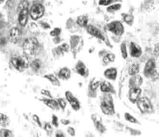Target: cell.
<instances>
[{
	"instance_id": "e575fe53",
	"label": "cell",
	"mask_w": 159,
	"mask_h": 137,
	"mask_svg": "<svg viewBox=\"0 0 159 137\" xmlns=\"http://www.w3.org/2000/svg\"><path fill=\"white\" fill-rule=\"evenodd\" d=\"M123 19L125 23H126L127 24L129 25V26H132L134 23V18L132 15H125L123 17Z\"/></svg>"
},
{
	"instance_id": "ba28073f",
	"label": "cell",
	"mask_w": 159,
	"mask_h": 137,
	"mask_svg": "<svg viewBox=\"0 0 159 137\" xmlns=\"http://www.w3.org/2000/svg\"><path fill=\"white\" fill-rule=\"evenodd\" d=\"M101 81L92 79L88 84V96L91 98H96L97 95V90L100 86Z\"/></svg>"
},
{
	"instance_id": "f6af8a7d",
	"label": "cell",
	"mask_w": 159,
	"mask_h": 137,
	"mask_svg": "<svg viewBox=\"0 0 159 137\" xmlns=\"http://www.w3.org/2000/svg\"><path fill=\"white\" fill-rule=\"evenodd\" d=\"M55 137H66V135L65 133L63 131L61 130H58L57 131H56L55 132Z\"/></svg>"
},
{
	"instance_id": "4dcf8cb0",
	"label": "cell",
	"mask_w": 159,
	"mask_h": 137,
	"mask_svg": "<svg viewBox=\"0 0 159 137\" xmlns=\"http://www.w3.org/2000/svg\"><path fill=\"white\" fill-rule=\"evenodd\" d=\"M69 103L72 109L75 111H79L81 108L80 102L77 98H75V99L73 100L71 102H70Z\"/></svg>"
},
{
	"instance_id": "f907efd6",
	"label": "cell",
	"mask_w": 159,
	"mask_h": 137,
	"mask_svg": "<svg viewBox=\"0 0 159 137\" xmlns=\"http://www.w3.org/2000/svg\"><path fill=\"white\" fill-rule=\"evenodd\" d=\"M85 136H86V137H94V135H92V134H89V135H86Z\"/></svg>"
},
{
	"instance_id": "bcb514c9",
	"label": "cell",
	"mask_w": 159,
	"mask_h": 137,
	"mask_svg": "<svg viewBox=\"0 0 159 137\" xmlns=\"http://www.w3.org/2000/svg\"><path fill=\"white\" fill-rule=\"evenodd\" d=\"M52 41L55 44H59L60 43H61L62 39L61 36L59 35V36H54Z\"/></svg>"
},
{
	"instance_id": "4316f807",
	"label": "cell",
	"mask_w": 159,
	"mask_h": 137,
	"mask_svg": "<svg viewBox=\"0 0 159 137\" xmlns=\"http://www.w3.org/2000/svg\"><path fill=\"white\" fill-rule=\"evenodd\" d=\"M10 123V119L7 115L0 113V126L2 127H8Z\"/></svg>"
},
{
	"instance_id": "30bf717a",
	"label": "cell",
	"mask_w": 159,
	"mask_h": 137,
	"mask_svg": "<svg viewBox=\"0 0 159 137\" xmlns=\"http://www.w3.org/2000/svg\"><path fill=\"white\" fill-rule=\"evenodd\" d=\"M44 14V8L42 4H35L33 5L30 11L31 17L34 20H37L41 18Z\"/></svg>"
},
{
	"instance_id": "5b68a950",
	"label": "cell",
	"mask_w": 159,
	"mask_h": 137,
	"mask_svg": "<svg viewBox=\"0 0 159 137\" xmlns=\"http://www.w3.org/2000/svg\"><path fill=\"white\" fill-rule=\"evenodd\" d=\"M157 73V63L153 58L147 60L143 68V73L147 78H153Z\"/></svg>"
},
{
	"instance_id": "1f68e13d",
	"label": "cell",
	"mask_w": 159,
	"mask_h": 137,
	"mask_svg": "<svg viewBox=\"0 0 159 137\" xmlns=\"http://www.w3.org/2000/svg\"><path fill=\"white\" fill-rule=\"evenodd\" d=\"M14 134L12 131L6 129L0 130V137H13Z\"/></svg>"
},
{
	"instance_id": "44dd1931",
	"label": "cell",
	"mask_w": 159,
	"mask_h": 137,
	"mask_svg": "<svg viewBox=\"0 0 159 137\" xmlns=\"http://www.w3.org/2000/svg\"><path fill=\"white\" fill-rule=\"evenodd\" d=\"M20 38V31L17 27H14L9 32L8 38L11 42L16 43L19 41Z\"/></svg>"
},
{
	"instance_id": "60d3db41",
	"label": "cell",
	"mask_w": 159,
	"mask_h": 137,
	"mask_svg": "<svg viewBox=\"0 0 159 137\" xmlns=\"http://www.w3.org/2000/svg\"><path fill=\"white\" fill-rule=\"evenodd\" d=\"M59 46L60 47V48H61L62 51H63L64 52L65 54L69 52L70 51V45L69 44H67V43H63L62 44L59 45Z\"/></svg>"
},
{
	"instance_id": "7dc6e473",
	"label": "cell",
	"mask_w": 159,
	"mask_h": 137,
	"mask_svg": "<svg viewBox=\"0 0 159 137\" xmlns=\"http://www.w3.org/2000/svg\"><path fill=\"white\" fill-rule=\"evenodd\" d=\"M111 0H100L99 3L101 6H107L110 3Z\"/></svg>"
},
{
	"instance_id": "cb8c5ba5",
	"label": "cell",
	"mask_w": 159,
	"mask_h": 137,
	"mask_svg": "<svg viewBox=\"0 0 159 137\" xmlns=\"http://www.w3.org/2000/svg\"><path fill=\"white\" fill-rule=\"evenodd\" d=\"M43 78L46 79L54 86H61V83L59 81V79L53 74H47V75H44Z\"/></svg>"
},
{
	"instance_id": "d6986e66",
	"label": "cell",
	"mask_w": 159,
	"mask_h": 137,
	"mask_svg": "<svg viewBox=\"0 0 159 137\" xmlns=\"http://www.w3.org/2000/svg\"><path fill=\"white\" fill-rule=\"evenodd\" d=\"M71 71L68 67H64L61 68L58 73V77L61 80L67 81L71 77Z\"/></svg>"
},
{
	"instance_id": "d590c367",
	"label": "cell",
	"mask_w": 159,
	"mask_h": 137,
	"mask_svg": "<svg viewBox=\"0 0 159 137\" xmlns=\"http://www.w3.org/2000/svg\"><path fill=\"white\" fill-rule=\"evenodd\" d=\"M65 96H66V100L69 103L71 102L73 100H74L76 98L74 95V94L72 93L71 91H66V93H65Z\"/></svg>"
},
{
	"instance_id": "9a60e30c",
	"label": "cell",
	"mask_w": 159,
	"mask_h": 137,
	"mask_svg": "<svg viewBox=\"0 0 159 137\" xmlns=\"http://www.w3.org/2000/svg\"><path fill=\"white\" fill-rule=\"evenodd\" d=\"M29 65L32 70L36 73H42L45 68L44 63L39 59H34L30 63Z\"/></svg>"
},
{
	"instance_id": "d4e9b609",
	"label": "cell",
	"mask_w": 159,
	"mask_h": 137,
	"mask_svg": "<svg viewBox=\"0 0 159 137\" xmlns=\"http://www.w3.org/2000/svg\"><path fill=\"white\" fill-rule=\"evenodd\" d=\"M140 70V66L139 63H134L129 67L128 73L129 75L131 76L133 75L139 74Z\"/></svg>"
},
{
	"instance_id": "ee69618b",
	"label": "cell",
	"mask_w": 159,
	"mask_h": 137,
	"mask_svg": "<svg viewBox=\"0 0 159 137\" xmlns=\"http://www.w3.org/2000/svg\"><path fill=\"white\" fill-rule=\"evenodd\" d=\"M67 132L68 134L72 137H75V130L74 127H67Z\"/></svg>"
},
{
	"instance_id": "c3c4849f",
	"label": "cell",
	"mask_w": 159,
	"mask_h": 137,
	"mask_svg": "<svg viewBox=\"0 0 159 137\" xmlns=\"http://www.w3.org/2000/svg\"><path fill=\"white\" fill-rule=\"evenodd\" d=\"M28 3L27 1H23V2H20V8L21 9L25 8H28Z\"/></svg>"
},
{
	"instance_id": "4fadbf2b",
	"label": "cell",
	"mask_w": 159,
	"mask_h": 137,
	"mask_svg": "<svg viewBox=\"0 0 159 137\" xmlns=\"http://www.w3.org/2000/svg\"><path fill=\"white\" fill-rule=\"evenodd\" d=\"M85 28L88 34L96 38L105 41V37L102 35V33L96 26H93V25L88 24Z\"/></svg>"
},
{
	"instance_id": "484cf974",
	"label": "cell",
	"mask_w": 159,
	"mask_h": 137,
	"mask_svg": "<svg viewBox=\"0 0 159 137\" xmlns=\"http://www.w3.org/2000/svg\"><path fill=\"white\" fill-rule=\"evenodd\" d=\"M88 22L89 19L88 17L85 15H80V16L78 17L76 20V24H77L78 26L83 28H85L86 26L88 25Z\"/></svg>"
},
{
	"instance_id": "7402d4cb",
	"label": "cell",
	"mask_w": 159,
	"mask_h": 137,
	"mask_svg": "<svg viewBox=\"0 0 159 137\" xmlns=\"http://www.w3.org/2000/svg\"><path fill=\"white\" fill-rule=\"evenodd\" d=\"M29 11L28 8L21 9L19 16V22L22 26H25L27 24L28 19Z\"/></svg>"
},
{
	"instance_id": "f35d334b",
	"label": "cell",
	"mask_w": 159,
	"mask_h": 137,
	"mask_svg": "<svg viewBox=\"0 0 159 137\" xmlns=\"http://www.w3.org/2000/svg\"><path fill=\"white\" fill-rule=\"evenodd\" d=\"M121 4H116L111 6H109L107 9V10L108 11V12H114V11H116L118 10H119L121 8Z\"/></svg>"
},
{
	"instance_id": "ac0fdd59",
	"label": "cell",
	"mask_w": 159,
	"mask_h": 137,
	"mask_svg": "<svg viewBox=\"0 0 159 137\" xmlns=\"http://www.w3.org/2000/svg\"><path fill=\"white\" fill-rule=\"evenodd\" d=\"M104 76L111 81H116L118 77V71L114 67H111L104 71Z\"/></svg>"
},
{
	"instance_id": "603a6c76",
	"label": "cell",
	"mask_w": 159,
	"mask_h": 137,
	"mask_svg": "<svg viewBox=\"0 0 159 137\" xmlns=\"http://www.w3.org/2000/svg\"><path fill=\"white\" fill-rule=\"evenodd\" d=\"M116 60V55L112 52H108L104 55L102 58V63L104 66H106L111 63L114 62Z\"/></svg>"
},
{
	"instance_id": "f1b7e54d",
	"label": "cell",
	"mask_w": 159,
	"mask_h": 137,
	"mask_svg": "<svg viewBox=\"0 0 159 137\" xmlns=\"http://www.w3.org/2000/svg\"><path fill=\"white\" fill-rule=\"evenodd\" d=\"M124 118L126 121L129 122V123L135 124H139V125L141 124L140 122H139V120L137 119L135 117H134L133 115H131L130 113H125Z\"/></svg>"
},
{
	"instance_id": "8d00e7d4",
	"label": "cell",
	"mask_w": 159,
	"mask_h": 137,
	"mask_svg": "<svg viewBox=\"0 0 159 137\" xmlns=\"http://www.w3.org/2000/svg\"><path fill=\"white\" fill-rule=\"evenodd\" d=\"M61 29L59 27H55L53 30L51 31L50 32V36L54 37V36H59L61 35Z\"/></svg>"
},
{
	"instance_id": "ab89813d",
	"label": "cell",
	"mask_w": 159,
	"mask_h": 137,
	"mask_svg": "<svg viewBox=\"0 0 159 137\" xmlns=\"http://www.w3.org/2000/svg\"><path fill=\"white\" fill-rule=\"evenodd\" d=\"M33 121H34L36 125L40 128L42 127V123L41 122V119L39 118V116L36 114H34L33 115Z\"/></svg>"
},
{
	"instance_id": "7c38bea8",
	"label": "cell",
	"mask_w": 159,
	"mask_h": 137,
	"mask_svg": "<svg viewBox=\"0 0 159 137\" xmlns=\"http://www.w3.org/2000/svg\"><path fill=\"white\" fill-rule=\"evenodd\" d=\"M142 94V89L141 87H133L129 89L128 98L129 101L133 104H135L139 100Z\"/></svg>"
},
{
	"instance_id": "83f0119b",
	"label": "cell",
	"mask_w": 159,
	"mask_h": 137,
	"mask_svg": "<svg viewBox=\"0 0 159 137\" xmlns=\"http://www.w3.org/2000/svg\"><path fill=\"white\" fill-rule=\"evenodd\" d=\"M52 54L53 56L56 59H61L65 54V53L61 50L59 46L52 49Z\"/></svg>"
},
{
	"instance_id": "d6a6232c",
	"label": "cell",
	"mask_w": 159,
	"mask_h": 137,
	"mask_svg": "<svg viewBox=\"0 0 159 137\" xmlns=\"http://www.w3.org/2000/svg\"><path fill=\"white\" fill-rule=\"evenodd\" d=\"M58 104L59 105L60 109H61L63 111H64L67 106V102L66 99L63 98H59L56 100Z\"/></svg>"
},
{
	"instance_id": "8fae6325",
	"label": "cell",
	"mask_w": 159,
	"mask_h": 137,
	"mask_svg": "<svg viewBox=\"0 0 159 137\" xmlns=\"http://www.w3.org/2000/svg\"><path fill=\"white\" fill-rule=\"evenodd\" d=\"M75 72L78 75L83 78H88L90 74V71L85 63L82 60H78L75 64Z\"/></svg>"
},
{
	"instance_id": "ffe728a7",
	"label": "cell",
	"mask_w": 159,
	"mask_h": 137,
	"mask_svg": "<svg viewBox=\"0 0 159 137\" xmlns=\"http://www.w3.org/2000/svg\"><path fill=\"white\" fill-rule=\"evenodd\" d=\"M99 87H100V91L103 93H110L112 94L116 93L114 87L108 81H101Z\"/></svg>"
},
{
	"instance_id": "5bb4252c",
	"label": "cell",
	"mask_w": 159,
	"mask_h": 137,
	"mask_svg": "<svg viewBox=\"0 0 159 137\" xmlns=\"http://www.w3.org/2000/svg\"><path fill=\"white\" fill-rule=\"evenodd\" d=\"M129 54L133 58H139L142 55L143 50L139 44L135 42H131L129 46Z\"/></svg>"
},
{
	"instance_id": "74e56055",
	"label": "cell",
	"mask_w": 159,
	"mask_h": 137,
	"mask_svg": "<svg viewBox=\"0 0 159 137\" xmlns=\"http://www.w3.org/2000/svg\"><path fill=\"white\" fill-rule=\"evenodd\" d=\"M51 123L52 125H53L54 127H59V121H58V118L56 115L55 114H52V118H51Z\"/></svg>"
},
{
	"instance_id": "e0dca14e",
	"label": "cell",
	"mask_w": 159,
	"mask_h": 137,
	"mask_svg": "<svg viewBox=\"0 0 159 137\" xmlns=\"http://www.w3.org/2000/svg\"><path fill=\"white\" fill-rule=\"evenodd\" d=\"M40 101L43 102V104L46 105L49 108L53 110L54 111H59L60 110L59 105L57 103L56 100H54L53 98H44L40 99Z\"/></svg>"
},
{
	"instance_id": "9c48e42d",
	"label": "cell",
	"mask_w": 159,
	"mask_h": 137,
	"mask_svg": "<svg viewBox=\"0 0 159 137\" xmlns=\"http://www.w3.org/2000/svg\"><path fill=\"white\" fill-rule=\"evenodd\" d=\"M91 118L93 123L96 130L98 132L102 134L106 132L107 129L102 123V119L99 115L97 114H93L91 115Z\"/></svg>"
},
{
	"instance_id": "b9f144b4",
	"label": "cell",
	"mask_w": 159,
	"mask_h": 137,
	"mask_svg": "<svg viewBox=\"0 0 159 137\" xmlns=\"http://www.w3.org/2000/svg\"><path fill=\"white\" fill-rule=\"evenodd\" d=\"M41 93L44 96L47 97L48 98H51V99L53 98L50 92L48 91V90H47L46 89H42L41 91Z\"/></svg>"
},
{
	"instance_id": "6da1fadb",
	"label": "cell",
	"mask_w": 159,
	"mask_h": 137,
	"mask_svg": "<svg viewBox=\"0 0 159 137\" xmlns=\"http://www.w3.org/2000/svg\"><path fill=\"white\" fill-rule=\"evenodd\" d=\"M100 108L104 115L112 116L116 112L112 94L104 93L100 99Z\"/></svg>"
},
{
	"instance_id": "681fc988",
	"label": "cell",
	"mask_w": 159,
	"mask_h": 137,
	"mask_svg": "<svg viewBox=\"0 0 159 137\" xmlns=\"http://www.w3.org/2000/svg\"><path fill=\"white\" fill-rule=\"evenodd\" d=\"M61 122L64 125H69L71 123L69 119H61Z\"/></svg>"
},
{
	"instance_id": "52a82bcc",
	"label": "cell",
	"mask_w": 159,
	"mask_h": 137,
	"mask_svg": "<svg viewBox=\"0 0 159 137\" xmlns=\"http://www.w3.org/2000/svg\"><path fill=\"white\" fill-rule=\"evenodd\" d=\"M11 63L14 68L19 71H23L29 65L27 59L20 56L13 57L11 59Z\"/></svg>"
},
{
	"instance_id": "3957f363",
	"label": "cell",
	"mask_w": 159,
	"mask_h": 137,
	"mask_svg": "<svg viewBox=\"0 0 159 137\" xmlns=\"http://www.w3.org/2000/svg\"><path fill=\"white\" fill-rule=\"evenodd\" d=\"M70 51L74 56H76L82 51L84 45L83 38L79 35H72L70 38Z\"/></svg>"
},
{
	"instance_id": "f546056e",
	"label": "cell",
	"mask_w": 159,
	"mask_h": 137,
	"mask_svg": "<svg viewBox=\"0 0 159 137\" xmlns=\"http://www.w3.org/2000/svg\"><path fill=\"white\" fill-rule=\"evenodd\" d=\"M120 49L121 54L122 56V59H127L128 57V51H127V43L126 41H122L120 44Z\"/></svg>"
},
{
	"instance_id": "2e32d148",
	"label": "cell",
	"mask_w": 159,
	"mask_h": 137,
	"mask_svg": "<svg viewBox=\"0 0 159 137\" xmlns=\"http://www.w3.org/2000/svg\"><path fill=\"white\" fill-rule=\"evenodd\" d=\"M143 77L139 74L131 76L129 81V89L133 87H140L143 85Z\"/></svg>"
},
{
	"instance_id": "7bdbcfd3",
	"label": "cell",
	"mask_w": 159,
	"mask_h": 137,
	"mask_svg": "<svg viewBox=\"0 0 159 137\" xmlns=\"http://www.w3.org/2000/svg\"><path fill=\"white\" fill-rule=\"evenodd\" d=\"M127 129L129 130V132H130L131 135H139L141 134V132L139 131V130H137L135 129H133V128H131V127H127Z\"/></svg>"
},
{
	"instance_id": "8992f818",
	"label": "cell",
	"mask_w": 159,
	"mask_h": 137,
	"mask_svg": "<svg viewBox=\"0 0 159 137\" xmlns=\"http://www.w3.org/2000/svg\"><path fill=\"white\" fill-rule=\"evenodd\" d=\"M107 28L108 31L116 36H122L125 32L124 26L118 20H114L108 23Z\"/></svg>"
},
{
	"instance_id": "277c9868",
	"label": "cell",
	"mask_w": 159,
	"mask_h": 137,
	"mask_svg": "<svg viewBox=\"0 0 159 137\" xmlns=\"http://www.w3.org/2000/svg\"><path fill=\"white\" fill-rule=\"evenodd\" d=\"M135 104L143 114H151L154 111L153 103L148 97H141Z\"/></svg>"
},
{
	"instance_id": "836d02e7",
	"label": "cell",
	"mask_w": 159,
	"mask_h": 137,
	"mask_svg": "<svg viewBox=\"0 0 159 137\" xmlns=\"http://www.w3.org/2000/svg\"><path fill=\"white\" fill-rule=\"evenodd\" d=\"M44 130L47 132V135L51 136L53 132L52 126L50 123H45L44 125Z\"/></svg>"
},
{
	"instance_id": "7a4b0ae2",
	"label": "cell",
	"mask_w": 159,
	"mask_h": 137,
	"mask_svg": "<svg viewBox=\"0 0 159 137\" xmlns=\"http://www.w3.org/2000/svg\"><path fill=\"white\" fill-rule=\"evenodd\" d=\"M41 46L39 40L35 37L27 38L23 44V49L27 55H35L40 51Z\"/></svg>"
}]
</instances>
